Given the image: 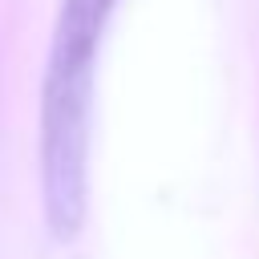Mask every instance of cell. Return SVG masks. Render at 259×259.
<instances>
[{
    "label": "cell",
    "instance_id": "obj_1",
    "mask_svg": "<svg viewBox=\"0 0 259 259\" xmlns=\"http://www.w3.org/2000/svg\"><path fill=\"white\" fill-rule=\"evenodd\" d=\"M113 4L117 0H61L53 24L40 85V178L45 210L57 235H73L85 219L93 53Z\"/></svg>",
    "mask_w": 259,
    "mask_h": 259
}]
</instances>
